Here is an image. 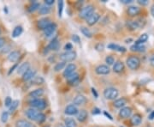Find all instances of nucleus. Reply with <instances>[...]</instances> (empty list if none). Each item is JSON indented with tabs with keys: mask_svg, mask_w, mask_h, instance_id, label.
I'll use <instances>...</instances> for the list:
<instances>
[{
	"mask_svg": "<svg viewBox=\"0 0 154 127\" xmlns=\"http://www.w3.org/2000/svg\"><path fill=\"white\" fill-rule=\"evenodd\" d=\"M35 74H36V71L29 69L28 71H27L26 72L22 75V80L25 81V82L30 81V80H32L35 76Z\"/></svg>",
	"mask_w": 154,
	"mask_h": 127,
	"instance_id": "obj_15",
	"label": "nucleus"
},
{
	"mask_svg": "<svg viewBox=\"0 0 154 127\" xmlns=\"http://www.w3.org/2000/svg\"><path fill=\"white\" fill-rule=\"evenodd\" d=\"M150 64L154 67V54H153L151 57H150Z\"/></svg>",
	"mask_w": 154,
	"mask_h": 127,
	"instance_id": "obj_52",
	"label": "nucleus"
},
{
	"mask_svg": "<svg viewBox=\"0 0 154 127\" xmlns=\"http://www.w3.org/2000/svg\"><path fill=\"white\" fill-rule=\"evenodd\" d=\"M110 49L111 50H114V51H117V52H120V53H125L126 52V48L123 47V46H121V45H118L117 44H110L108 45Z\"/></svg>",
	"mask_w": 154,
	"mask_h": 127,
	"instance_id": "obj_28",
	"label": "nucleus"
},
{
	"mask_svg": "<svg viewBox=\"0 0 154 127\" xmlns=\"http://www.w3.org/2000/svg\"><path fill=\"white\" fill-rule=\"evenodd\" d=\"M26 116L28 119L36 121L38 123H43L45 120V115L34 108H29L26 111Z\"/></svg>",
	"mask_w": 154,
	"mask_h": 127,
	"instance_id": "obj_1",
	"label": "nucleus"
},
{
	"mask_svg": "<svg viewBox=\"0 0 154 127\" xmlns=\"http://www.w3.org/2000/svg\"><path fill=\"white\" fill-rule=\"evenodd\" d=\"M22 31H23V28H22L21 26H16L12 31V37L13 38L19 37L22 34Z\"/></svg>",
	"mask_w": 154,
	"mask_h": 127,
	"instance_id": "obj_32",
	"label": "nucleus"
},
{
	"mask_svg": "<svg viewBox=\"0 0 154 127\" xmlns=\"http://www.w3.org/2000/svg\"><path fill=\"white\" fill-rule=\"evenodd\" d=\"M39 6H40V4L38 3V2H33V4L28 7V9L27 10L29 11V12H34L35 10L37 9H39Z\"/></svg>",
	"mask_w": 154,
	"mask_h": 127,
	"instance_id": "obj_36",
	"label": "nucleus"
},
{
	"mask_svg": "<svg viewBox=\"0 0 154 127\" xmlns=\"http://www.w3.org/2000/svg\"><path fill=\"white\" fill-rule=\"evenodd\" d=\"M16 127H37L27 119H19L16 122Z\"/></svg>",
	"mask_w": 154,
	"mask_h": 127,
	"instance_id": "obj_18",
	"label": "nucleus"
},
{
	"mask_svg": "<svg viewBox=\"0 0 154 127\" xmlns=\"http://www.w3.org/2000/svg\"><path fill=\"white\" fill-rule=\"evenodd\" d=\"M64 124L66 127H77L75 120L72 118H66L64 119Z\"/></svg>",
	"mask_w": 154,
	"mask_h": 127,
	"instance_id": "obj_31",
	"label": "nucleus"
},
{
	"mask_svg": "<svg viewBox=\"0 0 154 127\" xmlns=\"http://www.w3.org/2000/svg\"><path fill=\"white\" fill-rule=\"evenodd\" d=\"M45 5H52L54 4V0H45Z\"/></svg>",
	"mask_w": 154,
	"mask_h": 127,
	"instance_id": "obj_50",
	"label": "nucleus"
},
{
	"mask_svg": "<svg viewBox=\"0 0 154 127\" xmlns=\"http://www.w3.org/2000/svg\"><path fill=\"white\" fill-rule=\"evenodd\" d=\"M105 62L108 65H112L114 64V62H115V59L112 56H107L106 58H105Z\"/></svg>",
	"mask_w": 154,
	"mask_h": 127,
	"instance_id": "obj_41",
	"label": "nucleus"
},
{
	"mask_svg": "<svg viewBox=\"0 0 154 127\" xmlns=\"http://www.w3.org/2000/svg\"><path fill=\"white\" fill-rule=\"evenodd\" d=\"M110 70L109 66L105 65V64H100L99 66L96 67L95 69V72L98 75H107L109 74Z\"/></svg>",
	"mask_w": 154,
	"mask_h": 127,
	"instance_id": "obj_10",
	"label": "nucleus"
},
{
	"mask_svg": "<svg viewBox=\"0 0 154 127\" xmlns=\"http://www.w3.org/2000/svg\"><path fill=\"white\" fill-rule=\"evenodd\" d=\"M76 53L74 51H70V52H65L64 53L59 56L60 59L63 61V62H72L74 61L75 58H76Z\"/></svg>",
	"mask_w": 154,
	"mask_h": 127,
	"instance_id": "obj_6",
	"label": "nucleus"
},
{
	"mask_svg": "<svg viewBox=\"0 0 154 127\" xmlns=\"http://www.w3.org/2000/svg\"><path fill=\"white\" fill-rule=\"evenodd\" d=\"M31 82L34 85H41V84H43L45 82V79L42 76H35L31 80Z\"/></svg>",
	"mask_w": 154,
	"mask_h": 127,
	"instance_id": "obj_30",
	"label": "nucleus"
},
{
	"mask_svg": "<svg viewBox=\"0 0 154 127\" xmlns=\"http://www.w3.org/2000/svg\"><path fill=\"white\" fill-rule=\"evenodd\" d=\"M71 39H72V40L74 42H75L77 44H80V42H81V39H80V37L78 36L77 35H73Z\"/></svg>",
	"mask_w": 154,
	"mask_h": 127,
	"instance_id": "obj_43",
	"label": "nucleus"
},
{
	"mask_svg": "<svg viewBox=\"0 0 154 127\" xmlns=\"http://www.w3.org/2000/svg\"><path fill=\"white\" fill-rule=\"evenodd\" d=\"M76 70V65L74 64H69L66 67H65V70L64 71V77H67L69 76H70L71 74L74 73Z\"/></svg>",
	"mask_w": 154,
	"mask_h": 127,
	"instance_id": "obj_12",
	"label": "nucleus"
},
{
	"mask_svg": "<svg viewBox=\"0 0 154 127\" xmlns=\"http://www.w3.org/2000/svg\"><path fill=\"white\" fill-rule=\"evenodd\" d=\"M126 63H127V67L130 70L135 71L140 65V59L136 56H130L127 58Z\"/></svg>",
	"mask_w": 154,
	"mask_h": 127,
	"instance_id": "obj_3",
	"label": "nucleus"
},
{
	"mask_svg": "<svg viewBox=\"0 0 154 127\" xmlns=\"http://www.w3.org/2000/svg\"><path fill=\"white\" fill-rule=\"evenodd\" d=\"M5 42H6L5 39L4 37H0V49L4 47V45H5Z\"/></svg>",
	"mask_w": 154,
	"mask_h": 127,
	"instance_id": "obj_48",
	"label": "nucleus"
},
{
	"mask_svg": "<svg viewBox=\"0 0 154 127\" xmlns=\"http://www.w3.org/2000/svg\"><path fill=\"white\" fill-rule=\"evenodd\" d=\"M57 4H58V16H59V17H61L62 14H63V9H64V1L59 0L57 2Z\"/></svg>",
	"mask_w": 154,
	"mask_h": 127,
	"instance_id": "obj_40",
	"label": "nucleus"
},
{
	"mask_svg": "<svg viewBox=\"0 0 154 127\" xmlns=\"http://www.w3.org/2000/svg\"><path fill=\"white\" fill-rule=\"evenodd\" d=\"M20 58H21V53L19 51H12L8 55V60L10 61V62H12V63L17 62Z\"/></svg>",
	"mask_w": 154,
	"mask_h": 127,
	"instance_id": "obj_19",
	"label": "nucleus"
},
{
	"mask_svg": "<svg viewBox=\"0 0 154 127\" xmlns=\"http://www.w3.org/2000/svg\"><path fill=\"white\" fill-rule=\"evenodd\" d=\"M51 23H52V22H51V20L48 18V17H45V18L39 19V20L38 21L37 26H38V27H39V29H41V30L44 31L45 28L48 27Z\"/></svg>",
	"mask_w": 154,
	"mask_h": 127,
	"instance_id": "obj_8",
	"label": "nucleus"
},
{
	"mask_svg": "<svg viewBox=\"0 0 154 127\" xmlns=\"http://www.w3.org/2000/svg\"><path fill=\"white\" fill-rule=\"evenodd\" d=\"M12 102H13V100L11 99V97L7 96V97L5 98V100H4V106H5L6 108H9L10 105L12 104Z\"/></svg>",
	"mask_w": 154,
	"mask_h": 127,
	"instance_id": "obj_42",
	"label": "nucleus"
},
{
	"mask_svg": "<svg viewBox=\"0 0 154 127\" xmlns=\"http://www.w3.org/2000/svg\"><path fill=\"white\" fill-rule=\"evenodd\" d=\"M124 70V64L122 61H117L113 65V71L116 73H121Z\"/></svg>",
	"mask_w": 154,
	"mask_h": 127,
	"instance_id": "obj_26",
	"label": "nucleus"
},
{
	"mask_svg": "<svg viewBox=\"0 0 154 127\" xmlns=\"http://www.w3.org/2000/svg\"><path fill=\"white\" fill-rule=\"evenodd\" d=\"M151 13H152L153 17H154V4L152 6V8H151Z\"/></svg>",
	"mask_w": 154,
	"mask_h": 127,
	"instance_id": "obj_56",
	"label": "nucleus"
},
{
	"mask_svg": "<svg viewBox=\"0 0 154 127\" xmlns=\"http://www.w3.org/2000/svg\"><path fill=\"white\" fill-rule=\"evenodd\" d=\"M100 18V14H98V13H93V14H92V16H90L86 21H87V25H89V26H93L94 24H96V23L99 22Z\"/></svg>",
	"mask_w": 154,
	"mask_h": 127,
	"instance_id": "obj_14",
	"label": "nucleus"
},
{
	"mask_svg": "<svg viewBox=\"0 0 154 127\" xmlns=\"http://www.w3.org/2000/svg\"><path fill=\"white\" fill-rule=\"evenodd\" d=\"M130 50L132 52H135V53H143L145 52V47L143 45H133L130 47Z\"/></svg>",
	"mask_w": 154,
	"mask_h": 127,
	"instance_id": "obj_29",
	"label": "nucleus"
},
{
	"mask_svg": "<svg viewBox=\"0 0 154 127\" xmlns=\"http://www.w3.org/2000/svg\"><path fill=\"white\" fill-rule=\"evenodd\" d=\"M95 48H96V50L97 51H103L104 50V48H105V45L104 44H101V43H98L97 45H95Z\"/></svg>",
	"mask_w": 154,
	"mask_h": 127,
	"instance_id": "obj_44",
	"label": "nucleus"
},
{
	"mask_svg": "<svg viewBox=\"0 0 154 127\" xmlns=\"http://www.w3.org/2000/svg\"><path fill=\"white\" fill-rule=\"evenodd\" d=\"M149 118H150V119H153L154 118V111H153V112L150 113V115H149Z\"/></svg>",
	"mask_w": 154,
	"mask_h": 127,
	"instance_id": "obj_55",
	"label": "nucleus"
},
{
	"mask_svg": "<svg viewBox=\"0 0 154 127\" xmlns=\"http://www.w3.org/2000/svg\"><path fill=\"white\" fill-rule=\"evenodd\" d=\"M140 9L139 7H137V6H130L127 9V15L129 17H132L138 16L140 14Z\"/></svg>",
	"mask_w": 154,
	"mask_h": 127,
	"instance_id": "obj_21",
	"label": "nucleus"
},
{
	"mask_svg": "<svg viewBox=\"0 0 154 127\" xmlns=\"http://www.w3.org/2000/svg\"><path fill=\"white\" fill-rule=\"evenodd\" d=\"M127 99L122 97V98H120V99H117V100H115L114 103H113V106L115 108H122L127 104Z\"/></svg>",
	"mask_w": 154,
	"mask_h": 127,
	"instance_id": "obj_23",
	"label": "nucleus"
},
{
	"mask_svg": "<svg viewBox=\"0 0 154 127\" xmlns=\"http://www.w3.org/2000/svg\"><path fill=\"white\" fill-rule=\"evenodd\" d=\"M132 114V109L128 107H124L122 108H121L119 112V116L122 118H129Z\"/></svg>",
	"mask_w": 154,
	"mask_h": 127,
	"instance_id": "obj_13",
	"label": "nucleus"
},
{
	"mask_svg": "<svg viewBox=\"0 0 154 127\" xmlns=\"http://www.w3.org/2000/svg\"><path fill=\"white\" fill-rule=\"evenodd\" d=\"M94 6L89 4L86 7H83L81 10H80V13H79V17L82 19H87L90 16H92L93 13H94Z\"/></svg>",
	"mask_w": 154,
	"mask_h": 127,
	"instance_id": "obj_4",
	"label": "nucleus"
},
{
	"mask_svg": "<svg viewBox=\"0 0 154 127\" xmlns=\"http://www.w3.org/2000/svg\"><path fill=\"white\" fill-rule=\"evenodd\" d=\"M4 12H6V13H8V9H7V7H4Z\"/></svg>",
	"mask_w": 154,
	"mask_h": 127,
	"instance_id": "obj_57",
	"label": "nucleus"
},
{
	"mask_svg": "<svg viewBox=\"0 0 154 127\" xmlns=\"http://www.w3.org/2000/svg\"><path fill=\"white\" fill-rule=\"evenodd\" d=\"M60 46V43H59V40L57 39V37H55L52 40V41L50 42V44L48 45V48L49 50H53V51H57L58 50Z\"/></svg>",
	"mask_w": 154,
	"mask_h": 127,
	"instance_id": "obj_20",
	"label": "nucleus"
},
{
	"mask_svg": "<svg viewBox=\"0 0 154 127\" xmlns=\"http://www.w3.org/2000/svg\"><path fill=\"white\" fill-rule=\"evenodd\" d=\"M119 95V92L115 88H107L104 90V96L107 100H115Z\"/></svg>",
	"mask_w": 154,
	"mask_h": 127,
	"instance_id": "obj_5",
	"label": "nucleus"
},
{
	"mask_svg": "<svg viewBox=\"0 0 154 127\" xmlns=\"http://www.w3.org/2000/svg\"><path fill=\"white\" fill-rule=\"evenodd\" d=\"M147 39H148L147 34H143L142 35H140V37L139 38L138 40H136L135 45H143V43L147 40Z\"/></svg>",
	"mask_w": 154,
	"mask_h": 127,
	"instance_id": "obj_35",
	"label": "nucleus"
},
{
	"mask_svg": "<svg viewBox=\"0 0 154 127\" xmlns=\"http://www.w3.org/2000/svg\"><path fill=\"white\" fill-rule=\"evenodd\" d=\"M17 66H18V64H14V65H13V66H12V67H11V68L9 69V72H8V75H9H9H11V73H13V71H15L16 69L17 70V68H18Z\"/></svg>",
	"mask_w": 154,
	"mask_h": 127,
	"instance_id": "obj_46",
	"label": "nucleus"
},
{
	"mask_svg": "<svg viewBox=\"0 0 154 127\" xmlns=\"http://www.w3.org/2000/svg\"><path fill=\"white\" fill-rule=\"evenodd\" d=\"M141 121H142V118H141V116L139 113H136L131 118V124L133 126H140Z\"/></svg>",
	"mask_w": 154,
	"mask_h": 127,
	"instance_id": "obj_27",
	"label": "nucleus"
},
{
	"mask_svg": "<svg viewBox=\"0 0 154 127\" xmlns=\"http://www.w3.org/2000/svg\"><path fill=\"white\" fill-rule=\"evenodd\" d=\"M121 127H122V126H121Z\"/></svg>",
	"mask_w": 154,
	"mask_h": 127,
	"instance_id": "obj_59",
	"label": "nucleus"
},
{
	"mask_svg": "<svg viewBox=\"0 0 154 127\" xmlns=\"http://www.w3.org/2000/svg\"><path fill=\"white\" fill-rule=\"evenodd\" d=\"M104 114H105V116H106L107 118H109L110 120H113V118L111 117V115H110V114L108 113H107V112H104Z\"/></svg>",
	"mask_w": 154,
	"mask_h": 127,
	"instance_id": "obj_54",
	"label": "nucleus"
},
{
	"mask_svg": "<svg viewBox=\"0 0 154 127\" xmlns=\"http://www.w3.org/2000/svg\"><path fill=\"white\" fill-rule=\"evenodd\" d=\"M29 106L31 107V108H34L39 110V111H42L46 108V102L43 99H32L29 101Z\"/></svg>",
	"mask_w": 154,
	"mask_h": 127,
	"instance_id": "obj_2",
	"label": "nucleus"
},
{
	"mask_svg": "<svg viewBox=\"0 0 154 127\" xmlns=\"http://www.w3.org/2000/svg\"><path fill=\"white\" fill-rule=\"evenodd\" d=\"M39 12L40 15H47L51 12V8L47 5H43L39 8Z\"/></svg>",
	"mask_w": 154,
	"mask_h": 127,
	"instance_id": "obj_34",
	"label": "nucleus"
},
{
	"mask_svg": "<svg viewBox=\"0 0 154 127\" xmlns=\"http://www.w3.org/2000/svg\"><path fill=\"white\" fill-rule=\"evenodd\" d=\"M9 113L8 111L3 112L2 114H1V121H2L3 123H6V122L8 121V119H9Z\"/></svg>",
	"mask_w": 154,
	"mask_h": 127,
	"instance_id": "obj_38",
	"label": "nucleus"
},
{
	"mask_svg": "<svg viewBox=\"0 0 154 127\" xmlns=\"http://www.w3.org/2000/svg\"><path fill=\"white\" fill-rule=\"evenodd\" d=\"M64 113L67 115L73 116V115H77V113H79V110L76 108L75 105L71 104V105H69V106L66 107V108L64 110Z\"/></svg>",
	"mask_w": 154,
	"mask_h": 127,
	"instance_id": "obj_9",
	"label": "nucleus"
},
{
	"mask_svg": "<svg viewBox=\"0 0 154 127\" xmlns=\"http://www.w3.org/2000/svg\"><path fill=\"white\" fill-rule=\"evenodd\" d=\"M67 82L69 85L70 86H77L79 83H80V76H79V74L76 72L73 73L70 76H67Z\"/></svg>",
	"mask_w": 154,
	"mask_h": 127,
	"instance_id": "obj_7",
	"label": "nucleus"
},
{
	"mask_svg": "<svg viewBox=\"0 0 154 127\" xmlns=\"http://www.w3.org/2000/svg\"><path fill=\"white\" fill-rule=\"evenodd\" d=\"M92 95H94L95 98H98V97H99V95H98V93H97V91H96L95 89L92 88Z\"/></svg>",
	"mask_w": 154,
	"mask_h": 127,
	"instance_id": "obj_51",
	"label": "nucleus"
},
{
	"mask_svg": "<svg viewBox=\"0 0 154 127\" xmlns=\"http://www.w3.org/2000/svg\"><path fill=\"white\" fill-rule=\"evenodd\" d=\"M121 2H122V4H131L133 1H132V0H122Z\"/></svg>",
	"mask_w": 154,
	"mask_h": 127,
	"instance_id": "obj_53",
	"label": "nucleus"
},
{
	"mask_svg": "<svg viewBox=\"0 0 154 127\" xmlns=\"http://www.w3.org/2000/svg\"><path fill=\"white\" fill-rule=\"evenodd\" d=\"M19 104H20V101L18 100H13L12 104L10 105V107L9 108V113H14L19 107Z\"/></svg>",
	"mask_w": 154,
	"mask_h": 127,
	"instance_id": "obj_33",
	"label": "nucleus"
},
{
	"mask_svg": "<svg viewBox=\"0 0 154 127\" xmlns=\"http://www.w3.org/2000/svg\"><path fill=\"white\" fill-rule=\"evenodd\" d=\"M56 29H57V25H56V23H52H52L44 30V35H45V36H52L55 33Z\"/></svg>",
	"mask_w": 154,
	"mask_h": 127,
	"instance_id": "obj_17",
	"label": "nucleus"
},
{
	"mask_svg": "<svg viewBox=\"0 0 154 127\" xmlns=\"http://www.w3.org/2000/svg\"><path fill=\"white\" fill-rule=\"evenodd\" d=\"M87 101V99L82 95H76L74 98V100H73V103L74 105L75 106H82V105H85Z\"/></svg>",
	"mask_w": 154,
	"mask_h": 127,
	"instance_id": "obj_11",
	"label": "nucleus"
},
{
	"mask_svg": "<svg viewBox=\"0 0 154 127\" xmlns=\"http://www.w3.org/2000/svg\"><path fill=\"white\" fill-rule=\"evenodd\" d=\"M126 27H127L129 30L134 31V30H136L137 28H139V27H140V25H139L137 20H136V21H131V20H129V21H127V22H126Z\"/></svg>",
	"mask_w": 154,
	"mask_h": 127,
	"instance_id": "obj_25",
	"label": "nucleus"
},
{
	"mask_svg": "<svg viewBox=\"0 0 154 127\" xmlns=\"http://www.w3.org/2000/svg\"><path fill=\"white\" fill-rule=\"evenodd\" d=\"M100 110L98 108H95L92 109V114L95 115V114H100Z\"/></svg>",
	"mask_w": 154,
	"mask_h": 127,
	"instance_id": "obj_49",
	"label": "nucleus"
},
{
	"mask_svg": "<svg viewBox=\"0 0 154 127\" xmlns=\"http://www.w3.org/2000/svg\"><path fill=\"white\" fill-rule=\"evenodd\" d=\"M0 35H1V30H0Z\"/></svg>",
	"mask_w": 154,
	"mask_h": 127,
	"instance_id": "obj_58",
	"label": "nucleus"
},
{
	"mask_svg": "<svg viewBox=\"0 0 154 127\" xmlns=\"http://www.w3.org/2000/svg\"><path fill=\"white\" fill-rule=\"evenodd\" d=\"M81 31L86 37H87V38H92V34L89 30V28H87V27H81Z\"/></svg>",
	"mask_w": 154,
	"mask_h": 127,
	"instance_id": "obj_37",
	"label": "nucleus"
},
{
	"mask_svg": "<svg viewBox=\"0 0 154 127\" xmlns=\"http://www.w3.org/2000/svg\"><path fill=\"white\" fill-rule=\"evenodd\" d=\"M43 95H44V89H37L31 91L28 94V97H30L32 99H39Z\"/></svg>",
	"mask_w": 154,
	"mask_h": 127,
	"instance_id": "obj_16",
	"label": "nucleus"
},
{
	"mask_svg": "<svg viewBox=\"0 0 154 127\" xmlns=\"http://www.w3.org/2000/svg\"><path fill=\"white\" fill-rule=\"evenodd\" d=\"M29 69H30V64L28 63V62H24L17 68V73L20 74V75H23Z\"/></svg>",
	"mask_w": 154,
	"mask_h": 127,
	"instance_id": "obj_22",
	"label": "nucleus"
},
{
	"mask_svg": "<svg viewBox=\"0 0 154 127\" xmlns=\"http://www.w3.org/2000/svg\"><path fill=\"white\" fill-rule=\"evenodd\" d=\"M137 3H138L139 4L142 5V6H145V5L148 4V0H138Z\"/></svg>",
	"mask_w": 154,
	"mask_h": 127,
	"instance_id": "obj_47",
	"label": "nucleus"
},
{
	"mask_svg": "<svg viewBox=\"0 0 154 127\" xmlns=\"http://www.w3.org/2000/svg\"><path fill=\"white\" fill-rule=\"evenodd\" d=\"M76 116H77L76 118H77V120H78V121H80V122H84V121L87 120V118L88 117V113H87V112L86 110L82 109V110H80V111H79V113H77Z\"/></svg>",
	"mask_w": 154,
	"mask_h": 127,
	"instance_id": "obj_24",
	"label": "nucleus"
},
{
	"mask_svg": "<svg viewBox=\"0 0 154 127\" xmlns=\"http://www.w3.org/2000/svg\"><path fill=\"white\" fill-rule=\"evenodd\" d=\"M73 48V45L71 43H67L65 46H64V49L66 50V52H70L71 49Z\"/></svg>",
	"mask_w": 154,
	"mask_h": 127,
	"instance_id": "obj_45",
	"label": "nucleus"
},
{
	"mask_svg": "<svg viewBox=\"0 0 154 127\" xmlns=\"http://www.w3.org/2000/svg\"><path fill=\"white\" fill-rule=\"evenodd\" d=\"M65 66H66V63L65 62H63V61L62 62H59V63H57L55 65L54 71H59L63 70Z\"/></svg>",
	"mask_w": 154,
	"mask_h": 127,
	"instance_id": "obj_39",
	"label": "nucleus"
}]
</instances>
